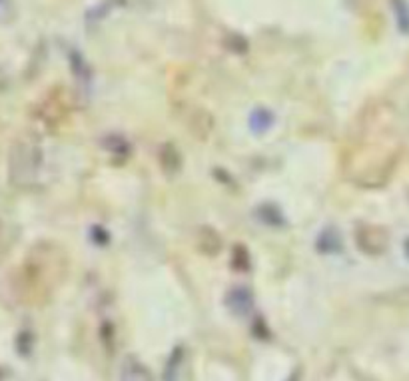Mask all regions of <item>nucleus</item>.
<instances>
[{
  "instance_id": "nucleus-1",
  "label": "nucleus",
  "mask_w": 409,
  "mask_h": 381,
  "mask_svg": "<svg viewBox=\"0 0 409 381\" xmlns=\"http://www.w3.org/2000/svg\"><path fill=\"white\" fill-rule=\"evenodd\" d=\"M250 122H252V130L254 128H260V130H267L270 126H272V114L266 110H257L252 114V118H250Z\"/></svg>"
}]
</instances>
